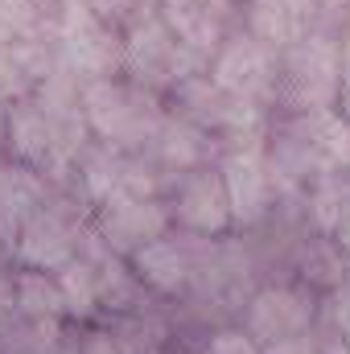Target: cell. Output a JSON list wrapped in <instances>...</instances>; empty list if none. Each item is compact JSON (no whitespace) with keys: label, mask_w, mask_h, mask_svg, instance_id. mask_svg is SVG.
<instances>
[{"label":"cell","mask_w":350,"mask_h":354,"mask_svg":"<svg viewBox=\"0 0 350 354\" xmlns=\"http://www.w3.org/2000/svg\"><path fill=\"white\" fill-rule=\"evenodd\" d=\"M194 50L181 46L174 29L157 17L140 21L136 29H128L124 37V71L132 79V87L157 91V87H181L185 79H194Z\"/></svg>","instance_id":"obj_4"},{"label":"cell","mask_w":350,"mask_h":354,"mask_svg":"<svg viewBox=\"0 0 350 354\" xmlns=\"http://www.w3.org/2000/svg\"><path fill=\"white\" fill-rule=\"evenodd\" d=\"M177 107H181V120L194 124V128H227L231 136L235 132H260V103H248V99H235L227 91H219L214 83H198V79H185L177 91Z\"/></svg>","instance_id":"obj_10"},{"label":"cell","mask_w":350,"mask_h":354,"mask_svg":"<svg viewBox=\"0 0 350 354\" xmlns=\"http://www.w3.org/2000/svg\"><path fill=\"white\" fill-rule=\"evenodd\" d=\"M338 62L342 50L330 33H305L284 50L280 91L297 111H326L338 103Z\"/></svg>","instance_id":"obj_3"},{"label":"cell","mask_w":350,"mask_h":354,"mask_svg":"<svg viewBox=\"0 0 350 354\" xmlns=\"http://www.w3.org/2000/svg\"><path fill=\"white\" fill-rule=\"evenodd\" d=\"M347 198H350V185L338 174H322V177H317V189H313L309 214H313V223H317V231H322V235H330V231L338 227Z\"/></svg>","instance_id":"obj_24"},{"label":"cell","mask_w":350,"mask_h":354,"mask_svg":"<svg viewBox=\"0 0 350 354\" xmlns=\"http://www.w3.org/2000/svg\"><path fill=\"white\" fill-rule=\"evenodd\" d=\"M58 66L75 79H116L124 71V37L95 21L87 0L58 4Z\"/></svg>","instance_id":"obj_2"},{"label":"cell","mask_w":350,"mask_h":354,"mask_svg":"<svg viewBox=\"0 0 350 354\" xmlns=\"http://www.w3.org/2000/svg\"><path fill=\"white\" fill-rule=\"evenodd\" d=\"M260 354H317V342L305 334V338H293V342H276V346H268Z\"/></svg>","instance_id":"obj_31"},{"label":"cell","mask_w":350,"mask_h":354,"mask_svg":"<svg viewBox=\"0 0 350 354\" xmlns=\"http://www.w3.org/2000/svg\"><path fill=\"white\" fill-rule=\"evenodd\" d=\"M153 145H157L161 165H169V169H194V165L210 153V136H206L202 128L185 124V120H165V124L157 128Z\"/></svg>","instance_id":"obj_18"},{"label":"cell","mask_w":350,"mask_h":354,"mask_svg":"<svg viewBox=\"0 0 350 354\" xmlns=\"http://www.w3.org/2000/svg\"><path fill=\"white\" fill-rule=\"evenodd\" d=\"M132 268L157 292H181V284L190 280L185 252L177 248L174 239H157V243H145L140 252H132Z\"/></svg>","instance_id":"obj_16"},{"label":"cell","mask_w":350,"mask_h":354,"mask_svg":"<svg viewBox=\"0 0 350 354\" xmlns=\"http://www.w3.org/2000/svg\"><path fill=\"white\" fill-rule=\"evenodd\" d=\"M58 292H62V309L71 313V317H79V322H87L91 313H95V268L83 264V260H71V264L58 268Z\"/></svg>","instance_id":"obj_21"},{"label":"cell","mask_w":350,"mask_h":354,"mask_svg":"<svg viewBox=\"0 0 350 354\" xmlns=\"http://www.w3.org/2000/svg\"><path fill=\"white\" fill-rule=\"evenodd\" d=\"M12 227H8V218H4V210H0V235H8Z\"/></svg>","instance_id":"obj_34"},{"label":"cell","mask_w":350,"mask_h":354,"mask_svg":"<svg viewBox=\"0 0 350 354\" xmlns=\"http://www.w3.org/2000/svg\"><path fill=\"white\" fill-rule=\"evenodd\" d=\"M309 326H313V301L301 288H264L248 305V338L260 351L305 338Z\"/></svg>","instance_id":"obj_9"},{"label":"cell","mask_w":350,"mask_h":354,"mask_svg":"<svg viewBox=\"0 0 350 354\" xmlns=\"http://www.w3.org/2000/svg\"><path fill=\"white\" fill-rule=\"evenodd\" d=\"M202 354H260V346L243 334V330H214L206 338Z\"/></svg>","instance_id":"obj_26"},{"label":"cell","mask_w":350,"mask_h":354,"mask_svg":"<svg viewBox=\"0 0 350 354\" xmlns=\"http://www.w3.org/2000/svg\"><path fill=\"white\" fill-rule=\"evenodd\" d=\"M322 0H252V37L264 46H293L297 37L313 33Z\"/></svg>","instance_id":"obj_12"},{"label":"cell","mask_w":350,"mask_h":354,"mask_svg":"<svg viewBox=\"0 0 350 354\" xmlns=\"http://www.w3.org/2000/svg\"><path fill=\"white\" fill-rule=\"evenodd\" d=\"M91 17L103 21L107 29L111 25H124V29H136L140 21L157 17V0H87Z\"/></svg>","instance_id":"obj_25"},{"label":"cell","mask_w":350,"mask_h":354,"mask_svg":"<svg viewBox=\"0 0 350 354\" xmlns=\"http://www.w3.org/2000/svg\"><path fill=\"white\" fill-rule=\"evenodd\" d=\"M58 354H75V346H62V351H58Z\"/></svg>","instance_id":"obj_35"},{"label":"cell","mask_w":350,"mask_h":354,"mask_svg":"<svg viewBox=\"0 0 350 354\" xmlns=\"http://www.w3.org/2000/svg\"><path fill=\"white\" fill-rule=\"evenodd\" d=\"M95 301L107 309H132L136 305V280L120 256H111L95 268Z\"/></svg>","instance_id":"obj_23"},{"label":"cell","mask_w":350,"mask_h":354,"mask_svg":"<svg viewBox=\"0 0 350 354\" xmlns=\"http://www.w3.org/2000/svg\"><path fill=\"white\" fill-rule=\"evenodd\" d=\"M177 223L190 235H219L231 227V206H227V189L219 169H198L181 181L177 189V206H174Z\"/></svg>","instance_id":"obj_11"},{"label":"cell","mask_w":350,"mask_h":354,"mask_svg":"<svg viewBox=\"0 0 350 354\" xmlns=\"http://www.w3.org/2000/svg\"><path fill=\"white\" fill-rule=\"evenodd\" d=\"M165 223H169V210L157 198H124V194H111L99 206L95 235L103 239V248L111 256H128V252H140L145 243L165 239Z\"/></svg>","instance_id":"obj_7"},{"label":"cell","mask_w":350,"mask_h":354,"mask_svg":"<svg viewBox=\"0 0 350 354\" xmlns=\"http://www.w3.org/2000/svg\"><path fill=\"white\" fill-rule=\"evenodd\" d=\"M338 50H342V62H338V103H342V111L338 115L350 124V33Z\"/></svg>","instance_id":"obj_28"},{"label":"cell","mask_w":350,"mask_h":354,"mask_svg":"<svg viewBox=\"0 0 350 354\" xmlns=\"http://www.w3.org/2000/svg\"><path fill=\"white\" fill-rule=\"evenodd\" d=\"M297 268H301V276L313 284V288H342V280H347V256L338 252V243H330L326 235L322 239H313V243H305L301 248V256H297Z\"/></svg>","instance_id":"obj_20"},{"label":"cell","mask_w":350,"mask_h":354,"mask_svg":"<svg viewBox=\"0 0 350 354\" xmlns=\"http://www.w3.org/2000/svg\"><path fill=\"white\" fill-rule=\"evenodd\" d=\"M8 149L17 157V165L25 169H46L50 165V124L46 111L37 107V99H17L8 107Z\"/></svg>","instance_id":"obj_14"},{"label":"cell","mask_w":350,"mask_h":354,"mask_svg":"<svg viewBox=\"0 0 350 354\" xmlns=\"http://www.w3.org/2000/svg\"><path fill=\"white\" fill-rule=\"evenodd\" d=\"M79 169H83V198L87 202H107L120 189V174H124V153L99 145V149H83L79 153Z\"/></svg>","instance_id":"obj_19"},{"label":"cell","mask_w":350,"mask_h":354,"mask_svg":"<svg viewBox=\"0 0 350 354\" xmlns=\"http://www.w3.org/2000/svg\"><path fill=\"white\" fill-rule=\"evenodd\" d=\"M4 136H8V111H4V103H0V153H4Z\"/></svg>","instance_id":"obj_33"},{"label":"cell","mask_w":350,"mask_h":354,"mask_svg":"<svg viewBox=\"0 0 350 354\" xmlns=\"http://www.w3.org/2000/svg\"><path fill=\"white\" fill-rule=\"evenodd\" d=\"M29 87H33V83L21 75V66L12 62V54L0 46V99H12V103H17V99H25Z\"/></svg>","instance_id":"obj_27"},{"label":"cell","mask_w":350,"mask_h":354,"mask_svg":"<svg viewBox=\"0 0 350 354\" xmlns=\"http://www.w3.org/2000/svg\"><path fill=\"white\" fill-rule=\"evenodd\" d=\"M12 317H17V297H12V280L0 272V334L12 326Z\"/></svg>","instance_id":"obj_29"},{"label":"cell","mask_w":350,"mask_h":354,"mask_svg":"<svg viewBox=\"0 0 350 354\" xmlns=\"http://www.w3.org/2000/svg\"><path fill=\"white\" fill-rule=\"evenodd\" d=\"M227 12H231V0H165L161 21L174 29V37L181 46L202 54V50H214Z\"/></svg>","instance_id":"obj_13"},{"label":"cell","mask_w":350,"mask_h":354,"mask_svg":"<svg viewBox=\"0 0 350 354\" xmlns=\"http://www.w3.org/2000/svg\"><path fill=\"white\" fill-rule=\"evenodd\" d=\"M301 132H305V140L313 145V153L322 157L326 174H342V169H350V124L334 111V107L309 111V115L301 120Z\"/></svg>","instance_id":"obj_15"},{"label":"cell","mask_w":350,"mask_h":354,"mask_svg":"<svg viewBox=\"0 0 350 354\" xmlns=\"http://www.w3.org/2000/svg\"><path fill=\"white\" fill-rule=\"evenodd\" d=\"M62 330L58 322H17L0 334V354H58Z\"/></svg>","instance_id":"obj_22"},{"label":"cell","mask_w":350,"mask_h":354,"mask_svg":"<svg viewBox=\"0 0 350 354\" xmlns=\"http://www.w3.org/2000/svg\"><path fill=\"white\" fill-rule=\"evenodd\" d=\"M317 354H350V334H330V338L317 346Z\"/></svg>","instance_id":"obj_32"},{"label":"cell","mask_w":350,"mask_h":354,"mask_svg":"<svg viewBox=\"0 0 350 354\" xmlns=\"http://www.w3.org/2000/svg\"><path fill=\"white\" fill-rule=\"evenodd\" d=\"M75 354H120V351H116V338L111 334H87L75 346Z\"/></svg>","instance_id":"obj_30"},{"label":"cell","mask_w":350,"mask_h":354,"mask_svg":"<svg viewBox=\"0 0 350 354\" xmlns=\"http://www.w3.org/2000/svg\"><path fill=\"white\" fill-rule=\"evenodd\" d=\"M79 107H83L87 132H95V136H99L107 149H116V153L153 145L157 128L165 124L161 103H157L153 91L132 87V83H120V79L87 83Z\"/></svg>","instance_id":"obj_1"},{"label":"cell","mask_w":350,"mask_h":354,"mask_svg":"<svg viewBox=\"0 0 350 354\" xmlns=\"http://www.w3.org/2000/svg\"><path fill=\"white\" fill-rule=\"evenodd\" d=\"M12 297H17V317L25 322H58L66 309H62V292H58V280L50 272H33L25 268L17 280H12Z\"/></svg>","instance_id":"obj_17"},{"label":"cell","mask_w":350,"mask_h":354,"mask_svg":"<svg viewBox=\"0 0 350 354\" xmlns=\"http://www.w3.org/2000/svg\"><path fill=\"white\" fill-rule=\"evenodd\" d=\"M83 227H87V202H71V198L42 202L21 223L17 252H21L25 268H33V272H58L62 264H71Z\"/></svg>","instance_id":"obj_5"},{"label":"cell","mask_w":350,"mask_h":354,"mask_svg":"<svg viewBox=\"0 0 350 354\" xmlns=\"http://www.w3.org/2000/svg\"><path fill=\"white\" fill-rule=\"evenodd\" d=\"M210 83L219 91H227V95H235V99H248V103L268 99L272 91L280 87V66H276L272 46L256 41L252 33L231 37V41L219 50V58H214Z\"/></svg>","instance_id":"obj_8"},{"label":"cell","mask_w":350,"mask_h":354,"mask_svg":"<svg viewBox=\"0 0 350 354\" xmlns=\"http://www.w3.org/2000/svg\"><path fill=\"white\" fill-rule=\"evenodd\" d=\"M223 189H227V206H231V223L256 227L268 214L272 202V174H268V157H264V132H235L227 145V161H223Z\"/></svg>","instance_id":"obj_6"}]
</instances>
